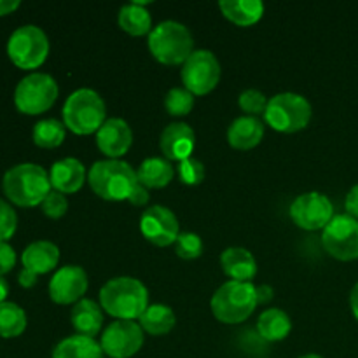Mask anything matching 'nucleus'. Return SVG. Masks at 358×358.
I'll list each match as a JSON object with an SVG mask.
<instances>
[{
	"instance_id": "2f4dec72",
	"label": "nucleus",
	"mask_w": 358,
	"mask_h": 358,
	"mask_svg": "<svg viewBox=\"0 0 358 358\" xmlns=\"http://www.w3.org/2000/svg\"><path fill=\"white\" fill-rule=\"evenodd\" d=\"M173 245L175 254L184 259V261H192V259H198L203 254V241L196 233H189V231L180 233Z\"/></svg>"
},
{
	"instance_id": "f704fd0d",
	"label": "nucleus",
	"mask_w": 358,
	"mask_h": 358,
	"mask_svg": "<svg viewBox=\"0 0 358 358\" xmlns=\"http://www.w3.org/2000/svg\"><path fill=\"white\" fill-rule=\"evenodd\" d=\"M41 208L44 212V215H48L49 219H59V217H63L69 212V199L62 192L51 191L48 194V198L42 201Z\"/></svg>"
},
{
	"instance_id": "e433bc0d",
	"label": "nucleus",
	"mask_w": 358,
	"mask_h": 358,
	"mask_svg": "<svg viewBox=\"0 0 358 358\" xmlns=\"http://www.w3.org/2000/svg\"><path fill=\"white\" fill-rule=\"evenodd\" d=\"M16 266V252L7 241H0V276L13 271Z\"/></svg>"
},
{
	"instance_id": "c9c22d12",
	"label": "nucleus",
	"mask_w": 358,
	"mask_h": 358,
	"mask_svg": "<svg viewBox=\"0 0 358 358\" xmlns=\"http://www.w3.org/2000/svg\"><path fill=\"white\" fill-rule=\"evenodd\" d=\"M17 229V215L9 203L0 199V241H7Z\"/></svg>"
},
{
	"instance_id": "f8f14e48",
	"label": "nucleus",
	"mask_w": 358,
	"mask_h": 358,
	"mask_svg": "<svg viewBox=\"0 0 358 358\" xmlns=\"http://www.w3.org/2000/svg\"><path fill=\"white\" fill-rule=\"evenodd\" d=\"M290 219L304 231H324L325 226L334 219V206L322 192H304L290 205Z\"/></svg>"
},
{
	"instance_id": "7ed1b4c3",
	"label": "nucleus",
	"mask_w": 358,
	"mask_h": 358,
	"mask_svg": "<svg viewBox=\"0 0 358 358\" xmlns=\"http://www.w3.org/2000/svg\"><path fill=\"white\" fill-rule=\"evenodd\" d=\"M87 182L94 194L105 201H128L138 177L135 168L126 161L101 159L90 168Z\"/></svg>"
},
{
	"instance_id": "aec40b11",
	"label": "nucleus",
	"mask_w": 358,
	"mask_h": 358,
	"mask_svg": "<svg viewBox=\"0 0 358 358\" xmlns=\"http://www.w3.org/2000/svg\"><path fill=\"white\" fill-rule=\"evenodd\" d=\"M59 248L52 241L41 240L28 245L21 254V264L23 269L34 273V275H45L58 266Z\"/></svg>"
},
{
	"instance_id": "20e7f679",
	"label": "nucleus",
	"mask_w": 358,
	"mask_h": 358,
	"mask_svg": "<svg viewBox=\"0 0 358 358\" xmlns=\"http://www.w3.org/2000/svg\"><path fill=\"white\" fill-rule=\"evenodd\" d=\"M147 45L157 62L170 66L184 65L194 52V38L189 28L173 20L156 24L149 34Z\"/></svg>"
},
{
	"instance_id": "b1692460",
	"label": "nucleus",
	"mask_w": 358,
	"mask_h": 358,
	"mask_svg": "<svg viewBox=\"0 0 358 358\" xmlns=\"http://www.w3.org/2000/svg\"><path fill=\"white\" fill-rule=\"evenodd\" d=\"M219 9L231 23L238 27H252L261 21L264 3L259 0H222L219 2Z\"/></svg>"
},
{
	"instance_id": "a878e982",
	"label": "nucleus",
	"mask_w": 358,
	"mask_h": 358,
	"mask_svg": "<svg viewBox=\"0 0 358 358\" xmlns=\"http://www.w3.org/2000/svg\"><path fill=\"white\" fill-rule=\"evenodd\" d=\"M100 343L86 336H70L62 339L52 350V358H103Z\"/></svg>"
},
{
	"instance_id": "58836bf2",
	"label": "nucleus",
	"mask_w": 358,
	"mask_h": 358,
	"mask_svg": "<svg viewBox=\"0 0 358 358\" xmlns=\"http://www.w3.org/2000/svg\"><path fill=\"white\" fill-rule=\"evenodd\" d=\"M345 208L350 217H353V219L358 220V184L353 185V187L348 191V194H346Z\"/></svg>"
},
{
	"instance_id": "4be33fe9",
	"label": "nucleus",
	"mask_w": 358,
	"mask_h": 358,
	"mask_svg": "<svg viewBox=\"0 0 358 358\" xmlns=\"http://www.w3.org/2000/svg\"><path fill=\"white\" fill-rule=\"evenodd\" d=\"M70 322L79 336L94 338L103 327V311L100 304L91 299H83L73 304Z\"/></svg>"
},
{
	"instance_id": "a211bd4d",
	"label": "nucleus",
	"mask_w": 358,
	"mask_h": 358,
	"mask_svg": "<svg viewBox=\"0 0 358 358\" xmlns=\"http://www.w3.org/2000/svg\"><path fill=\"white\" fill-rule=\"evenodd\" d=\"M51 187L62 194H73L86 182V166L76 157L56 161L49 171Z\"/></svg>"
},
{
	"instance_id": "c756f323",
	"label": "nucleus",
	"mask_w": 358,
	"mask_h": 358,
	"mask_svg": "<svg viewBox=\"0 0 358 358\" xmlns=\"http://www.w3.org/2000/svg\"><path fill=\"white\" fill-rule=\"evenodd\" d=\"M27 329V313L14 303L0 304V338L13 339Z\"/></svg>"
},
{
	"instance_id": "bb28decb",
	"label": "nucleus",
	"mask_w": 358,
	"mask_h": 358,
	"mask_svg": "<svg viewBox=\"0 0 358 358\" xmlns=\"http://www.w3.org/2000/svg\"><path fill=\"white\" fill-rule=\"evenodd\" d=\"M292 331V320L280 308H269L259 317L257 332L264 341H282Z\"/></svg>"
},
{
	"instance_id": "9b49d317",
	"label": "nucleus",
	"mask_w": 358,
	"mask_h": 358,
	"mask_svg": "<svg viewBox=\"0 0 358 358\" xmlns=\"http://www.w3.org/2000/svg\"><path fill=\"white\" fill-rule=\"evenodd\" d=\"M322 245L331 257L350 262L358 259V220L348 213L334 215L322 231Z\"/></svg>"
},
{
	"instance_id": "72a5a7b5",
	"label": "nucleus",
	"mask_w": 358,
	"mask_h": 358,
	"mask_svg": "<svg viewBox=\"0 0 358 358\" xmlns=\"http://www.w3.org/2000/svg\"><path fill=\"white\" fill-rule=\"evenodd\" d=\"M177 175L180 178L182 184L185 185H199L205 180V164L196 157H187V159L180 161L177 166Z\"/></svg>"
},
{
	"instance_id": "4c0bfd02",
	"label": "nucleus",
	"mask_w": 358,
	"mask_h": 358,
	"mask_svg": "<svg viewBox=\"0 0 358 358\" xmlns=\"http://www.w3.org/2000/svg\"><path fill=\"white\" fill-rule=\"evenodd\" d=\"M128 201L131 203L133 206H145L147 203H149V189L138 182V184L135 185V189L131 191V194H129Z\"/></svg>"
},
{
	"instance_id": "a19ab883",
	"label": "nucleus",
	"mask_w": 358,
	"mask_h": 358,
	"mask_svg": "<svg viewBox=\"0 0 358 358\" xmlns=\"http://www.w3.org/2000/svg\"><path fill=\"white\" fill-rule=\"evenodd\" d=\"M17 282H20V285L24 287V289H31V287L37 283V275L23 269V271L20 273V276H17Z\"/></svg>"
},
{
	"instance_id": "c03bdc74",
	"label": "nucleus",
	"mask_w": 358,
	"mask_h": 358,
	"mask_svg": "<svg viewBox=\"0 0 358 358\" xmlns=\"http://www.w3.org/2000/svg\"><path fill=\"white\" fill-rule=\"evenodd\" d=\"M7 294H9V283L6 282V278H3V276H0V304L6 303Z\"/></svg>"
},
{
	"instance_id": "f257e3e1",
	"label": "nucleus",
	"mask_w": 358,
	"mask_h": 358,
	"mask_svg": "<svg viewBox=\"0 0 358 358\" xmlns=\"http://www.w3.org/2000/svg\"><path fill=\"white\" fill-rule=\"evenodd\" d=\"M100 306L115 320H138L149 308V292L140 280L117 276L101 287Z\"/></svg>"
},
{
	"instance_id": "0eeeda50",
	"label": "nucleus",
	"mask_w": 358,
	"mask_h": 358,
	"mask_svg": "<svg viewBox=\"0 0 358 358\" xmlns=\"http://www.w3.org/2000/svg\"><path fill=\"white\" fill-rule=\"evenodd\" d=\"M313 115L311 103L297 93H280L269 98L264 121L280 133H296L306 128Z\"/></svg>"
},
{
	"instance_id": "39448f33",
	"label": "nucleus",
	"mask_w": 358,
	"mask_h": 358,
	"mask_svg": "<svg viewBox=\"0 0 358 358\" xmlns=\"http://www.w3.org/2000/svg\"><path fill=\"white\" fill-rule=\"evenodd\" d=\"M107 121V107L96 91L77 90L63 105V124L76 135H93Z\"/></svg>"
},
{
	"instance_id": "2eb2a0df",
	"label": "nucleus",
	"mask_w": 358,
	"mask_h": 358,
	"mask_svg": "<svg viewBox=\"0 0 358 358\" xmlns=\"http://www.w3.org/2000/svg\"><path fill=\"white\" fill-rule=\"evenodd\" d=\"M87 275L80 266H63L52 275L49 282V297L52 303L69 306L84 299L87 292Z\"/></svg>"
},
{
	"instance_id": "f3484780",
	"label": "nucleus",
	"mask_w": 358,
	"mask_h": 358,
	"mask_svg": "<svg viewBox=\"0 0 358 358\" xmlns=\"http://www.w3.org/2000/svg\"><path fill=\"white\" fill-rule=\"evenodd\" d=\"M161 152L168 161H184L192 156L196 147L194 129L185 122H171L163 129L159 138Z\"/></svg>"
},
{
	"instance_id": "6ab92c4d",
	"label": "nucleus",
	"mask_w": 358,
	"mask_h": 358,
	"mask_svg": "<svg viewBox=\"0 0 358 358\" xmlns=\"http://www.w3.org/2000/svg\"><path fill=\"white\" fill-rule=\"evenodd\" d=\"M220 268L233 282H252L257 275V261L243 247H229L220 255Z\"/></svg>"
},
{
	"instance_id": "423d86ee",
	"label": "nucleus",
	"mask_w": 358,
	"mask_h": 358,
	"mask_svg": "<svg viewBox=\"0 0 358 358\" xmlns=\"http://www.w3.org/2000/svg\"><path fill=\"white\" fill-rule=\"evenodd\" d=\"M213 317L227 325H236L250 318L257 308L255 285L252 282L222 283L210 301Z\"/></svg>"
},
{
	"instance_id": "ddd939ff",
	"label": "nucleus",
	"mask_w": 358,
	"mask_h": 358,
	"mask_svg": "<svg viewBox=\"0 0 358 358\" xmlns=\"http://www.w3.org/2000/svg\"><path fill=\"white\" fill-rule=\"evenodd\" d=\"M143 329L136 320H114L103 331L100 346L110 358H131L142 350Z\"/></svg>"
},
{
	"instance_id": "c85d7f7f",
	"label": "nucleus",
	"mask_w": 358,
	"mask_h": 358,
	"mask_svg": "<svg viewBox=\"0 0 358 358\" xmlns=\"http://www.w3.org/2000/svg\"><path fill=\"white\" fill-rule=\"evenodd\" d=\"M66 128L58 119H42L34 126V143L41 149H56L63 143Z\"/></svg>"
},
{
	"instance_id": "9d476101",
	"label": "nucleus",
	"mask_w": 358,
	"mask_h": 358,
	"mask_svg": "<svg viewBox=\"0 0 358 358\" xmlns=\"http://www.w3.org/2000/svg\"><path fill=\"white\" fill-rule=\"evenodd\" d=\"M180 76L185 90L191 91L194 96H203L215 90L222 76V69L212 51L196 49L182 65Z\"/></svg>"
},
{
	"instance_id": "4468645a",
	"label": "nucleus",
	"mask_w": 358,
	"mask_h": 358,
	"mask_svg": "<svg viewBox=\"0 0 358 358\" xmlns=\"http://www.w3.org/2000/svg\"><path fill=\"white\" fill-rule=\"evenodd\" d=\"M140 231L143 238L156 247H168L177 241L180 226H178L177 215L170 208L152 205L143 210L140 217Z\"/></svg>"
},
{
	"instance_id": "f03ea898",
	"label": "nucleus",
	"mask_w": 358,
	"mask_h": 358,
	"mask_svg": "<svg viewBox=\"0 0 358 358\" xmlns=\"http://www.w3.org/2000/svg\"><path fill=\"white\" fill-rule=\"evenodd\" d=\"M2 191L10 203L23 208L42 205L52 191L49 173L34 163H21L6 171L2 178Z\"/></svg>"
},
{
	"instance_id": "37998d69",
	"label": "nucleus",
	"mask_w": 358,
	"mask_h": 358,
	"mask_svg": "<svg viewBox=\"0 0 358 358\" xmlns=\"http://www.w3.org/2000/svg\"><path fill=\"white\" fill-rule=\"evenodd\" d=\"M350 308H352L353 317H355L357 322H358V282L355 283V287L352 289V294H350Z\"/></svg>"
},
{
	"instance_id": "5701e85b",
	"label": "nucleus",
	"mask_w": 358,
	"mask_h": 358,
	"mask_svg": "<svg viewBox=\"0 0 358 358\" xmlns=\"http://www.w3.org/2000/svg\"><path fill=\"white\" fill-rule=\"evenodd\" d=\"M117 23L119 28L131 37L149 35L152 31V17L147 10V2L135 0V2L122 6L117 14Z\"/></svg>"
},
{
	"instance_id": "7c9ffc66",
	"label": "nucleus",
	"mask_w": 358,
	"mask_h": 358,
	"mask_svg": "<svg viewBox=\"0 0 358 358\" xmlns=\"http://www.w3.org/2000/svg\"><path fill=\"white\" fill-rule=\"evenodd\" d=\"M194 107V94L185 87H171L164 96V108L170 115L184 117Z\"/></svg>"
},
{
	"instance_id": "ea45409f",
	"label": "nucleus",
	"mask_w": 358,
	"mask_h": 358,
	"mask_svg": "<svg viewBox=\"0 0 358 358\" xmlns=\"http://www.w3.org/2000/svg\"><path fill=\"white\" fill-rule=\"evenodd\" d=\"M255 297H257V306L259 304H268L275 297V290L269 285H257L255 287Z\"/></svg>"
},
{
	"instance_id": "393cba45",
	"label": "nucleus",
	"mask_w": 358,
	"mask_h": 358,
	"mask_svg": "<svg viewBox=\"0 0 358 358\" xmlns=\"http://www.w3.org/2000/svg\"><path fill=\"white\" fill-rule=\"evenodd\" d=\"M136 177L147 189H163L173 180L175 168L164 157H147L138 166Z\"/></svg>"
},
{
	"instance_id": "412c9836",
	"label": "nucleus",
	"mask_w": 358,
	"mask_h": 358,
	"mask_svg": "<svg viewBox=\"0 0 358 358\" xmlns=\"http://www.w3.org/2000/svg\"><path fill=\"white\" fill-rule=\"evenodd\" d=\"M264 124L259 117L241 115L231 122L227 129V142L236 150H250L262 142Z\"/></svg>"
},
{
	"instance_id": "79ce46f5",
	"label": "nucleus",
	"mask_w": 358,
	"mask_h": 358,
	"mask_svg": "<svg viewBox=\"0 0 358 358\" xmlns=\"http://www.w3.org/2000/svg\"><path fill=\"white\" fill-rule=\"evenodd\" d=\"M20 6V0H0V16H7V14L14 13Z\"/></svg>"
},
{
	"instance_id": "1a4fd4ad",
	"label": "nucleus",
	"mask_w": 358,
	"mask_h": 358,
	"mask_svg": "<svg viewBox=\"0 0 358 358\" xmlns=\"http://www.w3.org/2000/svg\"><path fill=\"white\" fill-rule=\"evenodd\" d=\"M7 55L17 69H38L49 55L48 35L35 24H24V27L16 28L7 42Z\"/></svg>"
},
{
	"instance_id": "dca6fc26",
	"label": "nucleus",
	"mask_w": 358,
	"mask_h": 358,
	"mask_svg": "<svg viewBox=\"0 0 358 358\" xmlns=\"http://www.w3.org/2000/svg\"><path fill=\"white\" fill-rule=\"evenodd\" d=\"M133 143V131L124 119L110 117L96 133V147L107 159H121Z\"/></svg>"
},
{
	"instance_id": "6e6552de",
	"label": "nucleus",
	"mask_w": 358,
	"mask_h": 358,
	"mask_svg": "<svg viewBox=\"0 0 358 358\" xmlns=\"http://www.w3.org/2000/svg\"><path fill=\"white\" fill-rule=\"evenodd\" d=\"M58 93V83L55 77L42 72L28 73L14 90V105L21 114L38 115L55 105Z\"/></svg>"
},
{
	"instance_id": "a18cd8bd",
	"label": "nucleus",
	"mask_w": 358,
	"mask_h": 358,
	"mask_svg": "<svg viewBox=\"0 0 358 358\" xmlns=\"http://www.w3.org/2000/svg\"><path fill=\"white\" fill-rule=\"evenodd\" d=\"M299 358H324V357L317 355V353H310V355H303V357H299Z\"/></svg>"
},
{
	"instance_id": "473e14b6",
	"label": "nucleus",
	"mask_w": 358,
	"mask_h": 358,
	"mask_svg": "<svg viewBox=\"0 0 358 358\" xmlns=\"http://www.w3.org/2000/svg\"><path fill=\"white\" fill-rule=\"evenodd\" d=\"M268 101V96L259 90H247L238 98V105H240L241 110L245 112V115H252V117L264 115Z\"/></svg>"
},
{
	"instance_id": "cd10ccee",
	"label": "nucleus",
	"mask_w": 358,
	"mask_h": 358,
	"mask_svg": "<svg viewBox=\"0 0 358 358\" xmlns=\"http://www.w3.org/2000/svg\"><path fill=\"white\" fill-rule=\"evenodd\" d=\"M175 322H177V317L166 304H149V308L138 318L140 327L150 336L168 334L175 327Z\"/></svg>"
}]
</instances>
